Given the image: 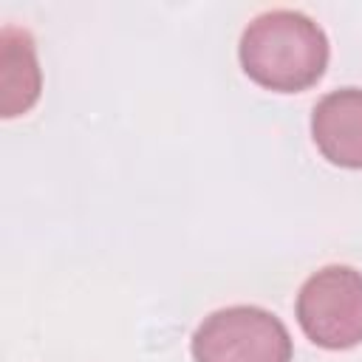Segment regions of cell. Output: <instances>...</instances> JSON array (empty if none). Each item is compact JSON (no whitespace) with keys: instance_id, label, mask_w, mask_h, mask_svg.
<instances>
[{"instance_id":"obj_1","label":"cell","mask_w":362,"mask_h":362,"mask_svg":"<svg viewBox=\"0 0 362 362\" xmlns=\"http://www.w3.org/2000/svg\"><path fill=\"white\" fill-rule=\"evenodd\" d=\"M328 37L303 11L272 8L240 34L238 57L252 82L277 93L311 88L328 68Z\"/></svg>"},{"instance_id":"obj_2","label":"cell","mask_w":362,"mask_h":362,"mask_svg":"<svg viewBox=\"0 0 362 362\" xmlns=\"http://www.w3.org/2000/svg\"><path fill=\"white\" fill-rule=\"evenodd\" d=\"M195 362H291L294 342L280 317L260 305H226L204 317L189 342Z\"/></svg>"},{"instance_id":"obj_3","label":"cell","mask_w":362,"mask_h":362,"mask_svg":"<svg viewBox=\"0 0 362 362\" xmlns=\"http://www.w3.org/2000/svg\"><path fill=\"white\" fill-rule=\"evenodd\" d=\"M303 334L325 351H348L362 342V272L331 263L317 269L297 294Z\"/></svg>"},{"instance_id":"obj_4","label":"cell","mask_w":362,"mask_h":362,"mask_svg":"<svg viewBox=\"0 0 362 362\" xmlns=\"http://www.w3.org/2000/svg\"><path fill=\"white\" fill-rule=\"evenodd\" d=\"M311 136L331 164L362 170V88L325 93L314 105Z\"/></svg>"},{"instance_id":"obj_5","label":"cell","mask_w":362,"mask_h":362,"mask_svg":"<svg viewBox=\"0 0 362 362\" xmlns=\"http://www.w3.org/2000/svg\"><path fill=\"white\" fill-rule=\"evenodd\" d=\"M42 74L37 62L34 40L20 25H3L0 31V113L14 119L34 107L40 99Z\"/></svg>"}]
</instances>
